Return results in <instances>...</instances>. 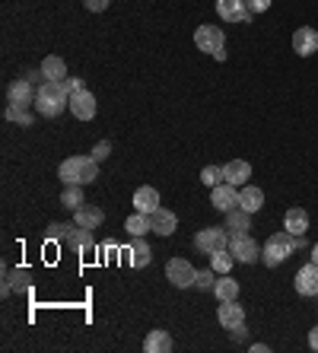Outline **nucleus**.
Here are the masks:
<instances>
[{
	"label": "nucleus",
	"mask_w": 318,
	"mask_h": 353,
	"mask_svg": "<svg viewBox=\"0 0 318 353\" xmlns=\"http://www.w3.org/2000/svg\"><path fill=\"white\" fill-rule=\"evenodd\" d=\"M232 264H236V258H232V252H229V248H223V252L210 255V268L217 274H229V271H232Z\"/></svg>",
	"instance_id": "30"
},
{
	"label": "nucleus",
	"mask_w": 318,
	"mask_h": 353,
	"mask_svg": "<svg viewBox=\"0 0 318 353\" xmlns=\"http://www.w3.org/2000/svg\"><path fill=\"white\" fill-rule=\"evenodd\" d=\"M195 245H197V252H204V255H217V252L229 248V230H223V226H207V230H201L195 236Z\"/></svg>",
	"instance_id": "6"
},
{
	"label": "nucleus",
	"mask_w": 318,
	"mask_h": 353,
	"mask_svg": "<svg viewBox=\"0 0 318 353\" xmlns=\"http://www.w3.org/2000/svg\"><path fill=\"white\" fill-rule=\"evenodd\" d=\"M309 347H312V350L318 353V325H315V328L309 331Z\"/></svg>",
	"instance_id": "38"
},
{
	"label": "nucleus",
	"mask_w": 318,
	"mask_h": 353,
	"mask_svg": "<svg viewBox=\"0 0 318 353\" xmlns=\"http://www.w3.org/2000/svg\"><path fill=\"white\" fill-rule=\"evenodd\" d=\"M150 226H153L156 236H172V232L179 230V216L172 214V210H166V207H159V210L150 214Z\"/></svg>",
	"instance_id": "17"
},
{
	"label": "nucleus",
	"mask_w": 318,
	"mask_h": 353,
	"mask_svg": "<svg viewBox=\"0 0 318 353\" xmlns=\"http://www.w3.org/2000/svg\"><path fill=\"white\" fill-rule=\"evenodd\" d=\"M108 153H112V143H108V140H99L96 147H92V159H96V163H102Z\"/></svg>",
	"instance_id": "34"
},
{
	"label": "nucleus",
	"mask_w": 318,
	"mask_h": 353,
	"mask_svg": "<svg viewBox=\"0 0 318 353\" xmlns=\"http://www.w3.org/2000/svg\"><path fill=\"white\" fill-rule=\"evenodd\" d=\"M128 255H131L134 268H147L150 258H153V252H150V245L143 242V236H134V242L128 245Z\"/></svg>",
	"instance_id": "25"
},
{
	"label": "nucleus",
	"mask_w": 318,
	"mask_h": 353,
	"mask_svg": "<svg viewBox=\"0 0 318 353\" xmlns=\"http://www.w3.org/2000/svg\"><path fill=\"white\" fill-rule=\"evenodd\" d=\"M306 245V239L302 236H293V232H274V236L268 239V245L261 248V261L268 264V268H277V264H284L286 258L293 255L296 248Z\"/></svg>",
	"instance_id": "3"
},
{
	"label": "nucleus",
	"mask_w": 318,
	"mask_h": 353,
	"mask_svg": "<svg viewBox=\"0 0 318 353\" xmlns=\"http://www.w3.org/2000/svg\"><path fill=\"white\" fill-rule=\"evenodd\" d=\"M96 112H99V102H96V96H92L90 90L70 92V115H74V118L90 121V118H96Z\"/></svg>",
	"instance_id": "10"
},
{
	"label": "nucleus",
	"mask_w": 318,
	"mask_h": 353,
	"mask_svg": "<svg viewBox=\"0 0 318 353\" xmlns=\"http://www.w3.org/2000/svg\"><path fill=\"white\" fill-rule=\"evenodd\" d=\"M217 319H220V325L226 331H236V328H242L245 325V309L239 305V299H229V303H220Z\"/></svg>",
	"instance_id": "13"
},
{
	"label": "nucleus",
	"mask_w": 318,
	"mask_h": 353,
	"mask_svg": "<svg viewBox=\"0 0 318 353\" xmlns=\"http://www.w3.org/2000/svg\"><path fill=\"white\" fill-rule=\"evenodd\" d=\"M108 3L112 0H83V7L90 10V13H102V10H108Z\"/></svg>",
	"instance_id": "35"
},
{
	"label": "nucleus",
	"mask_w": 318,
	"mask_h": 353,
	"mask_svg": "<svg viewBox=\"0 0 318 353\" xmlns=\"http://www.w3.org/2000/svg\"><path fill=\"white\" fill-rule=\"evenodd\" d=\"M61 245L70 248V252H92L96 248V239H92V230H83V226H64V236H61Z\"/></svg>",
	"instance_id": "7"
},
{
	"label": "nucleus",
	"mask_w": 318,
	"mask_h": 353,
	"mask_svg": "<svg viewBox=\"0 0 318 353\" xmlns=\"http://www.w3.org/2000/svg\"><path fill=\"white\" fill-rule=\"evenodd\" d=\"M143 350L147 353H169L172 350V334L163 328H156L147 334V341H143Z\"/></svg>",
	"instance_id": "23"
},
{
	"label": "nucleus",
	"mask_w": 318,
	"mask_h": 353,
	"mask_svg": "<svg viewBox=\"0 0 318 353\" xmlns=\"http://www.w3.org/2000/svg\"><path fill=\"white\" fill-rule=\"evenodd\" d=\"M210 204L217 207V210H223V214L236 210L239 207V188L236 185H229V181H220L217 188H210Z\"/></svg>",
	"instance_id": "11"
},
{
	"label": "nucleus",
	"mask_w": 318,
	"mask_h": 353,
	"mask_svg": "<svg viewBox=\"0 0 318 353\" xmlns=\"http://www.w3.org/2000/svg\"><path fill=\"white\" fill-rule=\"evenodd\" d=\"M39 70H41V77H45V80H51V83H64L67 80V64L57 58V54H51V58L41 61Z\"/></svg>",
	"instance_id": "22"
},
{
	"label": "nucleus",
	"mask_w": 318,
	"mask_h": 353,
	"mask_svg": "<svg viewBox=\"0 0 318 353\" xmlns=\"http://www.w3.org/2000/svg\"><path fill=\"white\" fill-rule=\"evenodd\" d=\"M239 280H232L229 274H220L217 277V287H213V293H217V299L220 303H229V299H239Z\"/></svg>",
	"instance_id": "24"
},
{
	"label": "nucleus",
	"mask_w": 318,
	"mask_h": 353,
	"mask_svg": "<svg viewBox=\"0 0 318 353\" xmlns=\"http://www.w3.org/2000/svg\"><path fill=\"white\" fill-rule=\"evenodd\" d=\"M245 3H248L252 13H268L270 10V0H245Z\"/></svg>",
	"instance_id": "36"
},
{
	"label": "nucleus",
	"mask_w": 318,
	"mask_h": 353,
	"mask_svg": "<svg viewBox=\"0 0 318 353\" xmlns=\"http://www.w3.org/2000/svg\"><path fill=\"white\" fill-rule=\"evenodd\" d=\"M195 268H191V261H185V258H169V264H166V277H169L172 287L179 290H188L195 287Z\"/></svg>",
	"instance_id": "8"
},
{
	"label": "nucleus",
	"mask_w": 318,
	"mask_h": 353,
	"mask_svg": "<svg viewBox=\"0 0 318 353\" xmlns=\"http://www.w3.org/2000/svg\"><path fill=\"white\" fill-rule=\"evenodd\" d=\"M57 179L64 185H92L99 179V163L92 157H70L57 165Z\"/></svg>",
	"instance_id": "2"
},
{
	"label": "nucleus",
	"mask_w": 318,
	"mask_h": 353,
	"mask_svg": "<svg viewBox=\"0 0 318 353\" xmlns=\"http://www.w3.org/2000/svg\"><path fill=\"white\" fill-rule=\"evenodd\" d=\"M293 51L299 54V58H309V54L318 51V32L312 29V26H299V29L293 32Z\"/></svg>",
	"instance_id": "15"
},
{
	"label": "nucleus",
	"mask_w": 318,
	"mask_h": 353,
	"mask_svg": "<svg viewBox=\"0 0 318 353\" xmlns=\"http://www.w3.org/2000/svg\"><path fill=\"white\" fill-rule=\"evenodd\" d=\"M223 175H226L229 185L242 188V185H248V179H252V165L245 163V159H229V163L223 165Z\"/></svg>",
	"instance_id": "18"
},
{
	"label": "nucleus",
	"mask_w": 318,
	"mask_h": 353,
	"mask_svg": "<svg viewBox=\"0 0 318 353\" xmlns=\"http://www.w3.org/2000/svg\"><path fill=\"white\" fill-rule=\"evenodd\" d=\"M201 181H204L207 188H217L220 181H226V175H223V165H204V169H201Z\"/></svg>",
	"instance_id": "32"
},
{
	"label": "nucleus",
	"mask_w": 318,
	"mask_h": 353,
	"mask_svg": "<svg viewBox=\"0 0 318 353\" xmlns=\"http://www.w3.org/2000/svg\"><path fill=\"white\" fill-rule=\"evenodd\" d=\"M35 92H39V86H35V83H29L26 77H23V80H13L7 86V105H19V108L35 105Z\"/></svg>",
	"instance_id": "9"
},
{
	"label": "nucleus",
	"mask_w": 318,
	"mask_h": 353,
	"mask_svg": "<svg viewBox=\"0 0 318 353\" xmlns=\"http://www.w3.org/2000/svg\"><path fill=\"white\" fill-rule=\"evenodd\" d=\"M195 287L197 290H213L217 287V271H213V268L210 271H197L195 274Z\"/></svg>",
	"instance_id": "33"
},
{
	"label": "nucleus",
	"mask_w": 318,
	"mask_h": 353,
	"mask_svg": "<svg viewBox=\"0 0 318 353\" xmlns=\"http://www.w3.org/2000/svg\"><path fill=\"white\" fill-rule=\"evenodd\" d=\"M70 108V90L64 83H51V80H41L39 83V92H35V112L45 118H57L61 112Z\"/></svg>",
	"instance_id": "1"
},
{
	"label": "nucleus",
	"mask_w": 318,
	"mask_h": 353,
	"mask_svg": "<svg viewBox=\"0 0 318 353\" xmlns=\"http://www.w3.org/2000/svg\"><path fill=\"white\" fill-rule=\"evenodd\" d=\"M284 230L293 232V236H306V230H309V214H306L302 207H290L284 216Z\"/></svg>",
	"instance_id": "21"
},
{
	"label": "nucleus",
	"mask_w": 318,
	"mask_h": 353,
	"mask_svg": "<svg viewBox=\"0 0 318 353\" xmlns=\"http://www.w3.org/2000/svg\"><path fill=\"white\" fill-rule=\"evenodd\" d=\"M229 252H232V258L242 264L261 261V248H258V242H255L248 232H229Z\"/></svg>",
	"instance_id": "5"
},
{
	"label": "nucleus",
	"mask_w": 318,
	"mask_h": 353,
	"mask_svg": "<svg viewBox=\"0 0 318 353\" xmlns=\"http://www.w3.org/2000/svg\"><path fill=\"white\" fill-rule=\"evenodd\" d=\"M293 283H296V293L299 296H318V264L309 261L306 268H299Z\"/></svg>",
	"instance_id": "14"
},
{
	"label": "nucleus",
	"mask_w": 318,
	"mask_h": 353,
	"mask_svg": "<svg viewBox=\"0 0 318 353\" xmlns=\"http://www.w3.org/2000/svg\"><path fill=\"white\" fill-rule=\"evenodd\" d=\"M312 261L318 264V242H315V245H312Z\"/></svg>",
	"instance_id": "40"
},
{
	"label": "nucleus",
	"mask_w": 318,
	"mask_h": 353,
	"mask_svg": "<svg viewBox=\"0 0 318 353\" xmlns=\"http://www.w3.org/2000/svg\"><path fill=\"white\" fill-rule=\"evenodd\" d=\"M239 207L248 210V214H258L264 207V191L258 188V185H242V188H239Z\"/></svg>",
	"instance_id": "19"
},
{
	"label": "nucleus",
	"mask_w": 318,
	"mask_h": 353,
	"mask_svg": "<svg viewBox=\"0 0 318 353\" xmlns=\"http://www.w3.org/2000/svg\"><path fill=\"white\" fill-rule=\"evenodd\" d=\"M74 223L77 226H83V230H96V226H102L106 223V210L96 204H83L74 210Z\"/></svg>",
	"instance_id": "16"
},
{
	"label": "nucleus",
	"mask_w": 318,
	"mask_h": 353,
	"mask_svg": "<svg viewBox=\"0 0 318 353\" xmlns=\"http://www.w3.org/2000/svg\"><path fill=\"white\" fill-rule=\"evenodd\" d=\"M3 118L13 121V124H23V128H32V115H29L26 108H19V105H7L3 108Z\"/></svg>",
	"instance_id": "31"
},
{
	"label": "nucleus",
	"mask_w": 318,
	"mask_h": 353,
	"mask_svg": "<svg viewBox=\"0 0 318 353\" xmlns=\"http://www.w3.org/2000/svg\"><path fill=\"white\" fill-rule=\"evenodd\" d=\"M217 13L223 17V23H248L255 17L245 0H217Z\"/></svg>",
	"instance_id": "12"
},
{
	"label": "nucleus",
	"mask_w": 318,
	"mask_h": 353,
	"mask_svg": "<svg viewBox=\"0 0 318 353\" xmlns=\"http://www.w3.org/2000/svg\"><path fill=\"white\" fill-rule=\"evenodd\" d=\"M64 86H67V90H70V92H77V90H86V86H83V80H80V77H67V80H64Z\"/></svg>",
	"instance_id": "37"
},
{
	"label": "nucleus",
	"mask_w": 318,
	"mask_h": 353,
	"mask_svg": "<svg viewBox=\"0 0 318 353\" xmlns=\"http://www.w3.org/2000/svg\"><path fill=\"white\" fill-rule=\"evenodd\" d=\"M195 45H197V51H207L210 58L226 61V35H223L220 26H207V23L197 26Z\"/></svg>",
	"instance_id": "4"
},
{
	"label": "nucleus",
	"mask_w": 318,
	"mask_h": 353,
	"mask_svg": "<svg viewBox=\"0 0 318 353\" xmlns=\"http://www.w3.org/2000/svg\"><path fill=\"white\" fill-rule=\"evenodd\" d=\"M134 210H140V214H153V210H159V191L150 188V185L137 188L134 191Z\"/></svg>",
	"instance_id": "20"
},
{
	"label": "nucleus",
	"mask_w": 318,
	"mask_h": 353,
	"mask_svg": "<svg viewBox=\"0 0 318 353\" xmlns=\"http://www.w3.org/2000/svg\"><path fill=\"white\" fill-rule=\"evenodd\" d=\"M26 287H29V271L17 268V271H10L7 280H3V296H10L13 290H26Z\"/></svg>",
	"instance_id": "28"
},
{
	"label": "nucleus",
	"mask_w": 318,
	"mask_h": 353,
	"mask_svg": "<svg viewBox=\"0 0 318 353\" xmlns=\"http://www.w3.org/2000/svg\"><path fill=\"white\" fill-rule=\"evenodd\" d=\"M61 204H64L67 210H77V207L86 204V201H83V185H67L64 194H61Z\"/></svg>",
	"instance_id": "29"
},
{
	"label": "nucleus",
	"mask_w": 318,
	"mask_h": 353,
	"mask_svg": "<svg viewBox=\"0 0 318 353\" xmlns=\"http://www.w3.org/2000/svg\"><path fill=\"white\" fill-rule=\"evenodd\" d=\"M248 350H252V353H268V344H252Z\"/></svg>",
	"instance_id": "39"
},
{
	"label": "nucleus",
	"mask_w": 318,
	"mask_h": 353,
	"mask_svg": "<svg viewBox=\"0 0 318 353\" xmlns=\"http://www.w3.org/2000/svg\"><path fill=\"white\" fill-rule=\"evenodd\" d=\"M226 230L229 232H248V230H252V214H248V210H242V207L229 210V214H226Z\"/></svg>",
	"instance_id": "26"
},
{
	"label": "nucleus",
	"mask_w": 318,
	"mask_h": 353,
	"mask_svg": "<svg viewBox=\"0 0 318 353\" xmlns=\"http://www.w3.org/2000/svg\"><path fill=\"white\" fill-rule=\"evenodd\" d=\"M124 230L131 232V236H147V232H153V226H150V214L134 210V214L124 220Z\"/></svg>",
	"instance_id": "27"
}]
</instances>
